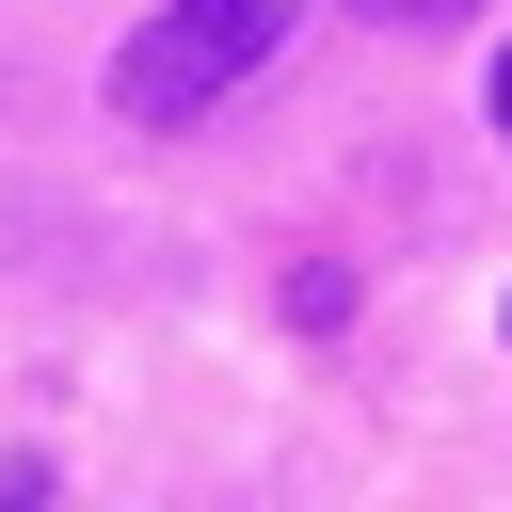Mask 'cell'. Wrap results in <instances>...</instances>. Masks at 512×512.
Instances as JSON below:
<instances>
[{"label":"cell","mask_w":512,"mask_h":512,"mask_svg":"<svg viewBox=\"0 0 512 512\" xmlns=\"http://www.w3.org/2000/svg\"><path fill=\"white\" fill-rule=\"evenodd\" d=\"M0 512H48V448H16V464H0Z\"/></svg>","instance_id":"obj_2"},{"label":"cell","mask_w":512,"mask_h":512,"mask_svg":"<svg viewBox=\"0 0 512 512\" xmlns=\"http://www.w3.org/2000/svg\"><path fill=\"white\" fill-rule=\"evenodd\" d=\"M352 16H384V32H432V16H464V0H352Z\"/></svg>","instance_id":"obj_3"},{"label":"cell","mask_w":512,"mask_h":512,"mask_svg":"<svg viewBox=\"0 0 512 512\" xmlns=\"http://www.w3.org/2000/svg\"><path fill=\"white\" fill-rule=\"evenodd\" d=\"M496 144H512V48H496Z\"/></svg>","instance_id":"obj_4"},{"label":"cell","mask_w":512,"mask_h":512,"mask_svg":"<svg viewBox=\"0 0 512 512\" xmlns=\"http://www.w3.org/2000/svg\"><path fill=\"white\" fill-rule=\"evenodd\" d=\"M288 16H304V0H160V16L112 48V128H192V112H224V96L288 48Z\"/></svg>","instance_id":"obj_1"},{"label":"cell","mask_w":512,"mask_h":512,"mask_svg":"<svg viewBox=\"0 0 512 512\" xmlns=\"http://www.w3.org/2000/svg\"><path fill=\"white\" fill-rule=\"evenodd\" d=\"M496 320H512V304H496Z\"/></svg>","instance_id":"obj_5"}]
</instances>
